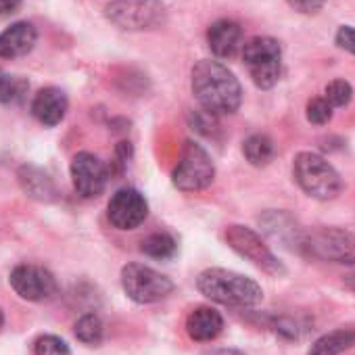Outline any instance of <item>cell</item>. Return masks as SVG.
Here are the masks:
<instances>
[{
	"mask_svg": "<svg viewBox=\"0 0 355 355\" xmlns=\"http://www.w3.org/2000/svg\"><path fill=\"white\" fill-rule=\"evenodd\" d=\"M345 286H347V288H351V291H355V272H353V274H349V276L345 278Z\"/></svg>",
	"mask_w": 355,
	"mask_h": 355,
	"instance_id": "obj_32",
	"label": "cell"
},
{
	"mask_svg": "<svg viewBox=\"0 0 355 355\" xmlns=\"http://www.w3.org/2000/svg\"><path fill=\"white\" fill-rule=\"evenodd\" d=\"M21 7V0H0V15H13Z\"/></svg>",
	"mask_w": 355,
	"mask_h": 355,
	"instance_id": "obj_30",
	"label": "cell"
},
{
	"mask_svg": "<svg viewBox=\"0 0 355 355\" xmlns=\"http://www.w3.org/2000/svg\"><path fill=\"white\" fill-rule=\"evenodd\" d=\"M293 175L301 191L318 201H330L343 191L338 171L322 155L311 150H303L295 157Z\"/></svg>",
	"mask_w": 355,
	"mask_h": 355,
	"instance_id": "obj_3",
	"label": "cell"
},
{
	"mask_svg": "<svg viewBox=\"0 0 355 355\" xmlns=\"http://www.w3.org/2000/svg\"><path fill=\"white\" fill-rule=\"evenodd\" d=\"M34 355H71V351L63 338H59L55 334H44V336L36 338Z\"/></svg>",
	"mask_w": 355,
	"mask_h": 355,
	"instance_id": "obj_25",
	"label": "cell"
},
{
	"mask_svg": "<svg viewBox=\"0 0 355 355\" xmlns=\"http://www.w3.org/2000/svg\"><path fill=\"white\" fill-rule=\"evenodd\" d=\"M71 182L80 197L94 199L98 197L107 182H109V169L107 165L92 153H78L71 159Z\"/></svg>",
	"mask_w": 355,
	"mask_h": 355,
	"instance_id": "obj_11",
	"label": "cell"
},
{
	"mask_svg": "<svg viewBox=\"0 0 355 355\" xmlns=\"http://www.w3.org/2000/svg\"><path fill=\"white\" fill-rule=\"evenodd\" d=\"M214 180H216V165L209 153L201 144L187 140L180 153V161H178L171 173L173 187L182 193H199L211 187Z\"/></svg>",
	"mask_w": 355,
	"mask_h": 355,
	"instance_id": "obj_5",
	"label": "cell"
},
{
	"mask_svg": "<svg viewBox=\"0 0 355 355\" xmlns=\"http://www.w3.org/2000/svg\"><path fill=\"white\" fill-rule=\"evenodd\" d=\"M3 324H5V315H3V311H0V328H3Z\"/></svg>",
	"mask_w": 355,
	"mask_h": 355,
	"instance_id": "obj_33",
	"label": "cell"
},
{
	"mask_svg": "<svg viewBox=\"0 0 355 355\" xmlns=\"http://www.w3.org/2000/svg\"><path fill=\"white\" fill-rule=\"evenodd\" d=\"M19 182H21L24 191L30 197H34V199L44 201V199H51L55 195L53 180H51V178L44 171H40L38 167H28V165L21 167V171H19Z\"/></svg>",
	"mask_w": 355,
	"mask_h": 355,
	"instance_id": "obj_19",
	"label": "cell"
},
{
	"mask_svg": "<svg viewBox=\"0 0 355 355\" xmlns=\"http://www.w3.org/2000/svg\"><path fill=\"white\" fill-rule=\"evenodd\" d=\"M205 355H245V353L239 351V349H214V351H209Z\"/></svg>",
	"mask_w": 355,
	"mask_h": 355,
	"instance_id": "obj_31",
	"label": "cell"
},
{
	"mask_svg": "<svg viewBox=\"0 0 355 355\" xmlns=\"http://www.w3.org/2000/svg\"><path fill=\"white\" fill-rule=\"evenodd\" d=\"M243 59L249 69L253 84L261 90H270L280 80L282 49L278 40L268 36H257L243 44Z\"/></svg>",
	"mask_w": 355,
	"mask_h": 355,
	"instance_id": "obj_7",
	"label": "cell"
},
{
	"mask_svg": "<svg viewBox=\"0 0 355 355\" xmlns=\"http://www.w3.org/2000/svg\"><path fill=\"white\" fill-rule=\"evenodd\" d=\"M140 251L153 259H171L178 251V243L171 234L167 232H155L142 241Z\"/></svg>",
	"mask_w": 355,
	"mask_h": 355,
	"instance_id": "obj_22",
	"label": "cell"
},
{
	"mask_svg": "<svg viewBox=\"0 0 355 355\" xmlns=\"http://www.w3.org/2000/svg\"><path fill=\"white\" fill-rule=\"evenodd\" d=\"M121 286L123 293L140 305L157 303L173 291V282L167 276L142 263H128L121 270Z\"/></svg>",
	"mask_w": 355,
	"mask_h": 355,
	"instance_id": "obj_8",
	"label": "cell"
},
{
	"mask_svg": "<svg viewBox=\"0 0 355 355\" xmlns=\"http://www.w3.org/2000/svg\"><path fill=\"white\" fill-rule=\"evenodd\" d=\"M9 282H11L13 291L21 299L34 301V303L49 301V299H53L59 293V286H57L55 276L49 270H44L40 266H34V263H21V266H17L11 272Z\"/></svg>",
	"mask_w": 355,
	"mask_h": 355,
	"instance_id": "obj_10",
	"label": "cell"
},
{
	"mask_svg": "<svg viewBox=\"0 0 355 355\" xmlns=\"http://www.w3.org/2000/svg\"><path fill=\"white\" fill-rule=\"evenodd\" d=\"M243 155H245V159L251 165L263 167V165H268V163L274 161L276 146H274V142H272L270 136H266V134H253V136H249L243 142Z\"/></svg>",
	"mask_w": 355,
	"mask_h": 355,
	"instance_id": "obj_20",
	"label": "cell"
},
{
	"mask_svg": "<svg viewBox=\"0 0 355 355\" xmlns=\"http://www.w3.org/2000/svg\"><path fill=\"white\" fill-rule=\"evenodd\" d=\"M36 28L28 21H17L0 34V59H19L36 44Z\"/></svg>",
	"mask_w": 355,
	"mask_h": 355,
	"instance_id": "obj_15",
	"label": "cell"
},
{
	"mask_svg": "<svg viewBox=\"0 0 355 355\" xmlns=\"http://www.w3.org/2000/svg\"><path fill=\"white\" fill-rule=\"evenodd\" d=\"M105 15L119 30L144 32L161 28L167 11L161 0H113L105 7Z\"/></svg>",
	"mask_w": 355,
	"mask_h": 355,
	"instance_id": "obj_6",
	"label": "cell"
},
{
	"mask_svg": "<svg viewBox=\"0 0 355 355\" xmlns=\"http://www.w3.org/2000/svg\"><path fill=\"white\" fill-rule=\"evenodd\" d=\"M28 80L0 69V105H19L28 94Z\"/></svg>",
	"mask_w": 355,
	"mask_h": 355,
	"instance_id": "obj_21",
	"label": "cell"
},
{
	"mask_svg": "<svg viewBox=\"0 0 355 355\" xmlns=\"http://www.w3.org/2000/svg\"><path fill=\"white\" fill-rule=\"evenodd\" d=\"M288 7L301 15H315L324 9L326 0H286Z\"/></svg>",
	"mask_w": 355,
	"mask_h": 355,
	"instance_id": "obj_28",
	"label": "cell"
},
{
	"mask_svg": "<svg viewBox=\"0 0 355 355\" xmlns=\"http://www.w3.org/2000/svg\"><path fill=\"white\" fill-rule=\"evenodd\" d=\"M224 330V318L214 307L201 305L193 309L187 318V334L197 343H209Z\"/></svg>",
	"mask_w": 355,
	"mask_h": 355,
	"instance_id": "obj_16",
	"label": "cell"
},
{
	"mask_svg": "<svg viewBox=\"0 0 355 355\" xmlns=\"http://www.w3.org/2000/svg\"><path fill=\"white\" fill-rule=\"evenodd\" d=\"M226 243L232 251L249 259L253 266H257L266 274H272V276L286 274V268L282 266V261L270 251V247L263 243V239L255 230L241 226V224H232L226 228Z\"/></svg>",
	"mask_w": 355,
	"mask_h": 355,
	"instance_id": "obj_9",
	"label": "cell"
},
{
	"mask_svg": "<svg viewBox=\"0 0 355 355\" xmlns=\"http://www.w3.org/2000/svg\"><path fill=\"white\" fill-rule=\"evenodd\" d=\"M189 121H191V125H193L197 132H201V134H205V136H211L214 130H216V115H211V113H207V111H203V109L191 113V115H189Z\"/></svg>",
	"mask_w": 355,
	"mask_h": 355,
	"instance_id": "obj_27",
	"label": "cell"
},
{
	"mask_svg": "<svg viewBox=\"0 0 355 355\" xmlns=\"http://www.w3.org/2000/svg\"><path fill=\"white\" fill-rule=\"evenodd\" d=\"M67 109H69V101L65 92L55 86L42 88L32 101V115L42 125H49V128L61 123L67 115Z\"/></svg>",
	"mask_w": 355,
	"mask_h": 355,
	"instance_id": "obj_13",
	"label": "cell"
},
{
	"mask_svg": "<svg viewBox=\"0 0 355 355\" xmlns=\"http://www.w3.org/2000/svg\"><path fill=\"white\" fill-rule=\"evenodd\" d=\"M146 216L148 203L136 189H119L107 205V218L117 230H134L146 220Z\"/></svg>",
	"mask_w": 355,
	"mask_h": 355,
	"instance_id": "obj_12",
	"label": "cell"
},
{
	"mask_svg": "<svg viewBox=\"0 0 355 355\" xmlns=\"http://www.w3.org/2000/svg\"><path fill=\"white\" fill-rule=\"evenodd\" d=\"M307 121L313 125H324L332 119V107L326 98H311L307 103Z\"/></svg>",
	"mask_w": 355,
	"mask_h": 355,
	"instance_id": "obj_26",
	"label": "cell"
},
{
	"mask_svg": "<svg viewBox=\"0 0 355 355\" xmlns=\"http://www.w3.org/2000/svg\"><path fill=\"white\" fill-rule=\"evenodd\" d=\"M193 94L203 111L211 115L236 113L243 103V88L236 76L220 61L201 59L193 67Z\"/></svg>",
	"mask_w": 355,
	"mask_h": 355,
	"instance_id": "obj_1",
	"label": "cell"
},
{
	"mask_svg": "<svg viewBox=\"0 0 355 355\" xmlns=\"http://www.w3.org/2000/svg\"><path fill=\"white\" fill-rule=\"evenodd\" d=\"M76 338L84 345H98L105 336V326L103 320L96 313H84L78 322H76Z\"/></svg>",
	"mask_w": 355,
	"mask_h": 355,
	"instance_id": "obj_23",
	"label": "cell"
},
{
	"mask_svg": "<svg viewBox=\"0 0 355 355\" xmlns=\"http://www.w3.org/2000/svg\"><path fill=\"white\" fill-rule=\"evenodd\" d=\"M355 347V328H338L322 334L307 351V355H340Z\"/></svg>",
	"mask_w": 355,
	"mask_h": 355,
	"instance_id": "obj_18",
	"label": "cell"
},
{
	"mask_svg": "<svg viewBox=\"0 0 355 355\" xmlns=\"http://www.w3.org/2000/svg\"><path fill=\"white\" fill-rule=\"evenodd\" d=\"M261 224L266 226V232L274 239V241H280V243H286V245H293L299 249L301 245V239H303V232L297 228V222L282 214V211H272L268 216H263Z\"/></svg>",
	"mask_w": 355,
	"mask_h": 355,
	"instance_id": "obj_17",
	"label": "cell"
},
{
	"mask_svg": "<svg viewBox=\"0 0 355 355\" xmlns=\"http://www.w3.org/2000/svg\"><path fill=\"white\" fill-rule=\"evenodd\" d=\"M197 288L216 303L241 309L255 307L263 299V291L253 278L222 268H209L201 272L197 278Z\"/></svg>",
	"mask_w": 355,
	"mask_h": 355,
	"instance_id": "obj_2",
	"label": "cell"
},
{
	"mask_svg": "<svg viewBox=\"0 0 355 355\" xmlns=\"http://www.w3.org/2000/svg\"><path fill=\"white\" fill-rule=\"evenodd\" d=\"M207 42L218 59H232L243 49V30L232 19L216 21L207 32Z\"/></svg>",
	"mask_w": 355,
	"mask_h": 355,
	"instance_id": "obj_14",
	"label": "cell"
},
{
	"mask_svg": "<svg viewBox=\"0 0 355 355\" xmlns=\"http://www.w3.org/2000/svg\"><path fill=\"white\" fill-rule=\"evenodd\" d=\"M336 44H338L343 51L355 55V28H351V26H340L338 32H336Z\"/></svg>",
	"mask_w": 355,
	"mask_h": 355,
	"instance_id": "obj_29",
	"label": "cell"
},
{
	"mask_svg": "<svg viewBox=\"0 0 355 355\" xmlns=\"http://www.w3.org/2000/svg\"><path fill=\"white\" fill-rule=\"evenodd\" d=\"M324 98L328 101V105L332 109L334 107H347L353 98V88L345 80H332L324 90Z\"/></svg>",
	"mask_w": 355,
	"mask_h": 355,
	"instance_id": "obj_24",
	"label": "cell"
},
{
	"mask_svg": "<svg viewBox=\"0 0 355 355\" xmlns=\"http://www.w3.org/2000/svg\"><path fill=\"white\" fill-rule=\"evenodd\" d=\"M299 249L305 255L320 261L340 263V266L355 263V234L343 228L322 226L311 232H303Z\"/></svg>",
	"mask_w": 355,
	"mask_h": 355,
	"instance_id": "obj_4",
	"label": "cell"
}]
</instances>
